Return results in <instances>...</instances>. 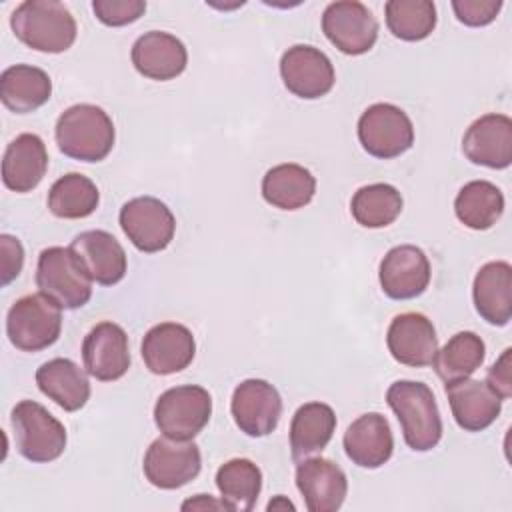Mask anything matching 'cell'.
<instances>
[{
	"instance_id": "cell-11",
	"label": "cell",
	"mask_w": 512,
	"mask_h": 512,
	"mask_svg": "<svg viewBox=\"0 0 512 512\" xmlns=\"http://www.w3.org/2000/svg\"><path fill=\"white\" fill-rule=\"evenodd\" d=\"M322 32L342 54L360 56L376 44L378 22L362 2L338 0L328 4L322 14Z\"/></svg>"
},
{
	"instance_id": "cell-23",
	"label": "cell",
	"mask_w": 512,
	"mask_h": 512,
	"mask_svg": "<svg viewBox=\"0 0 512 512\" xmlns=\"http://www.w3.org/2000/svg\"><path fill=\"white\" fill-rule=\"evenodd\" d=\"M344 452L360 468H380L394 452V438L388 420L380 412L358 416L344 432Z\"/></svg>"
},
{
	"instance_id": "cell-16",
	"label": "cell",
	"mask_w": 512,
	"mask_h": 512,
	"mask_svg": "<svg viewBox=\"0 0 512 512\" xmlns=\"http://www.w3.org/2000/svg\"><path fill=\"white\" fill-rule=\"evenodd\" d=\"M140 352L146 368L152 374L170 376L192 364L196 342L184 324L162 322L144 334Z\"/></svg>"
},
{
	"instance_id": "cell-24",
	"label": "cell",
	"mask_w": 512,
	"mask_h": 512,
	"mask_svg": "<svg viewBox=\"0 0 512 512\" xmlns=\"http://www.w3.org/2000/svg\"><path fill=\"white\" fill-rule=\"evenodd\" d=\"M48 170L46 144L38 134H18L4 150L2 182L8 190L26 194L32 192Z\"/></svg>"
},
{
	"instance_id": "cell-25",
	"label": "cell",
	"mask_w": 512,
	"mask_h": 512,
	"mask_svg": "<svg viewBox=\"0 0 512 512\" xmlns=\"http://www.w3.org/2000/svg\"><path fill=\"white\" fill-rule=\"evenodd\" d=\"M472 298L488 324L506 326L512 318V266L504 260L486 262L474 276Z\"/></svg>"
},
{
	"instance_id": "cell-40",
	"label": "cell",
	"mask_w": 512,
	"mask_h": 512,
	"mask_svg": "<svg viewBox=\"0 0 512 512\" xmlns=\"http://www.w3.org/2000/svg\"><path fill=\"white\" fill-rule=\"evenodd\" d=\"M190 508L192 510H208V508H224L226 510L224 502L210 498V494H196V498H190L182 504V510H190Z\"/></svg>"
},
{
	"instance_id": "cell-10",
	"label": "cell",
	"mask_w": 512,
	"mask_h": 512,
	"mask_svg": "<svg viewBox=\"0 0 512 512\" xmlns=\"http://www.w3.org/2000/svg\"><path fill=\"white\" fill-rule=\"evenodd\" d=\"M202 468L200 448L192 440L156 438L144 454V476L160 490H176L192 482Z\"/></svg>"
},
{
	"instance_id": "cell-15",
	"label": "cell",
	"mask_w": 512,
	"mask_h": 512,
	"mask_svg": "<svg viewBox=\"0 0 512 512\" xmlns=\"http://www.w3.org/2000/svg\"><path fill=\"white\" fill-rule=\"evenodd\" d=\"M86 372L100 382H114L130 368L128 334L116 322L96 324L82 342Z\"/></svg>"
},
{
	"instance_id": "cell-34",
	"label": "cell",
	"mask_w": 512,
	"mask_h": 512,
	"mask_svg": "<svg viewBox=\"0 0 512 512\" xmlns=\"http://www.w3.org/2000/svg\"><path fill=\"white\" fill-rule=\"evenodd\" d=\"M402 204V196L392 184L376 182L354 192L350 212L364 228H386L400 216Z\"/></svg>"
},
{
	"instance_id": "cell-4",
	"label": "cell",
	"mask_w": 512,
	"mask_h": 512,
	"mask_svg": "<svg viewBox=\"0 0 512 512\" xmlns=\"http://www.w3.org/2000/svg\"><path fill=\"white\" fill-rule=\"evenodd\" d=\"M36 286L40 294L48 296L64 310L82 308L92 296V278L70 246H50L40 252Z\"/></svg>"
},
{
	"instance_id": "cell-38",
	"label": "cell",
	"mask_w": 512,
	"mask_h": 512,
	"mask_svg": "<svg viewBox=\"0 0 512 512\" xmlns=\"http://www.w3.org/2000/svg\"><path fill=\"white\" fill-rule=\"evenodd\" d=\"M0 284L8 286L24 266V248L18 238L10 234L0 236Z\"/></svg>"
},
{
	"instance_id": "cell-29",
	"label": "cell",
	"mask_w": 512,
	"mask_h": 512,
	"mask_svg": "<svg viewBox=\"0 0 512 512\" xmlns=\"http://www.w3.org/2000/svg\"><path fill=\"white\" fill-rule=\"evenodd\" d=\"M316 178L300 164L272 166L262 178V198L280 210H300L314 198Z\"/></svg>"
},
{
	"instance_id": "cell-12",
	"label": "cell",
	"mask_w": 512,
	"mask_h": 512,
	"mask_svg": "<svg viewBox=\"0 0 512 512\" xmlns=\"http://www.w3.org/2000/svg\"><path fill=\"white\" fill-rule=\"evenodd\" d=\"M230 412L240 432L262 438L276 430L282 416V398L270 382L248 378L234 388Z\"/></svg>"
},
{
	"instance_id": "cell-20",
	"label": "cell",
	"mask_w": 512,
	"mask_h": 512,
	"mask_svg": "<svg viewBox=\"0 0 512 512\" xmlns=\"http://www.w3.org/2000/svg\"><path fill=\"white\" fill-rule=\"evenodd\" d=\"M70 250L86 274L100 286H114L126 276L128 258L122 244L106 230H86L74 236Z\"/></svg>"
},
{
	"instance_id": "cell-19",
	"label": "cell",
	"mask_w": 512,
	"mask_h": 512,
	"mask_svg": "<svg viewBox=\"0 0 512 512\" xmlns=\"http://www.w3.org/2000/svg\"><path fill=\"white\" fill-rule=\"evenodd\" d=\"M296 486L310 512H336L348 494L344 470L328 458H304L296 466Z\"/></svg>"
},
{
	"instance_id": "cell-18",
	"label": "cell",
	"mask_w": 512,
	"mask_h": 512,
	"mask_svg": "<svg viewBox=\"0 0 512 512\" xmlns=\"http://www.w3.org/2000/svg\"><path fill=\"white\" fill-rule=\"evenodd\" d=\"M386 346L396 362L410 368H424L436 356L438 336L432 320L424 314L402 312L388 326Z\"/></svg>"
},
{
	"instance_id": "cell-14",
	"label": "cell",
	"mask_w": 512,
	"mask_h": 512,
	"mask_svg": "<svg viewBox=\"0 0 512 512\" xmlns=\"http://www.w3.org/2000/svg\"><path fill=\"white\" fill-rule=\"evenodd\" d=\"M430 262L422 248L412 244L394 246L380 262L378 280L382 292L392 300H412L430 284Z\"/></svg>"
},
{
	"instance_id": "cell-17",
	"label": "cell",
	"mask_w": 512,
	"mask_h": 512,
	"mask_svg": "<svg viewBox=\"0 0 512 512\" xmlns=\"http://www.w3.org/2000/svg\"><path fill=\"white\" fill-rule=\"evenodd\" d=\"M464 156L478 166L504 170L512 164V120L506 114H484L462 138Z\"/></svg>"
},
{
	"instance_id": "cell-8",
	"label": "cell",
	"mask_w": 512,
	"mask_h": 512,
	"mask_svg": "<svg viewBox=\"0 0 512 512\" xmlns=\"http://www.w3.org/2000/svg\"><path fill=\"white\" fill-rule=\"evenodd\" d=\"M358 140L370 156L390 160L412 148L414 126L400 106L376 102L358 118Z\"/></svg>"
},
{
	"instance_id": "cell-32",
	"label": "cell",
	"mask_w": 512,
	"mask_h": 512,
	"mask_svg": "<svg viewBox=\"0 0 512 512\" xmlns=\"http://www.w3.org/2000/svg\"><path fill=\"white\" fill-rule=\"evenodd\" d=\"M486 358L484 340L470 330L454 334L432 360L436 376L448 384L472 376Z\"/></svg>"
},
{
	"instance_id": "cell-28",
	"label": "cell",
	"mask_w": 512,
	"mask_h": 512,
	"mask_svg": "<svg viewBox=\"0 0 512 512\" xmlns=\"http://www.w3.org/2000/svg\"><path fill=\"white\" fill-rule=\"evenodd\" d=\"M336 430V414L324 402L302 404L290 422V452L296 462L322 452Z\"/></svg>"
},
{
	"instance_id": "cell-36",
	"label": "cell",
	"mask_w": 512,
	"mask_h": 512,
	"mask_svg": "<svg viewBox=\"0 0 512 512\" xmlns=\"http://www.w3.org/2000/svg\"><path fill=\"white\" fill-rule=\"evenodd\" d=\"M92 10L104 26H126L146 12L144 0H94Z\"/></svg>"
},
{
	"instance_id": "cell-26",
	"label": "cell",
	"mask_w": 512,
	"mask_h": 512,
	"mask_svg": "<svg viewBox=\"0 0 512 512\" xmlns=\"http://www.w3.org/2000/svg\"><path fill=\"white\" fill-rule=\"evenodd\" d=\"M88 372L70 358H52L36 370V384L44 396L66 412L84 408L90 398Z\"/></svg>"
},
{
	"instance_id": "cell-39",
	"label": "cell",
	"mask_w": 512,
	"mask_h": 512,
	"mask_svg": "<svg viewBox=\"0 0 512 512\" xmlns=\"http://www.w3.org/2000/svg\"><path fill=\"white\" fill-rule=\"evenodd\" d=\"M510 356L512 350L506 348L502 352V356L490 366L488 374H486V382L488 386L502 398L508 400L512 396V364H510Z\"/></svg>"
},
{
	"instance_id": "cell-31",
	"label": "cell",
	"mask_w": 512,
	"mask_h": 512,
	"mask_svg": "<svg viewBox=\"0 0 512 512\" xmlns=\"http://www.w3.org/2000/svg\"><path fill=\"white\" fill-rule=\"evenodd\" d=\"M454 212L466 228L488 230L504 212V194L488 180H472L456 194Z\"/></svg>"
},
{
	"instance_id": "cell-5",
	"label": "cell",
	"mask_w": 512,
	"mask_h": 512,
	"mask_svg": "<svg viewBox=\"0 0 512 512\" xmlns=\"http://www.w3.org/2000/svg\"><path fill=\"white\" fill-rule=\"evenodd\" d=\"M12 430L16 436V450L22 458L44 464L60 458L66 448V428L42 404L22 400L10 414Z\"/></svg>"
},
{
	"instance_id": "cell-2",
	"label": "cell",
	"mask_w": 512,
	"mask_h": 512,
	"mask_svg": "<svg viewBox=\"0 0 512 512\" xmlns=\"http://www.w3.org/2000/svg\"><path fill=\"white\" fill-rule=\"evenodd\" d=\"M14 36L36 52H66L78 34L72 12L56 0H26L10 16Z\"/></svg>"
},
{
	"instance_id": "cell-30",
	"label": "cell",
	"mask_w": 512,
	"mask_h": 512,
	"mask_svg": "<svg viewBox=\"0 0 512 512\" xmlns=\"http://www.w3.org/2000/svg\"><path fill=\"white\" fill-rule=\"evenodd\" d=\"M216 488L226 510L250 512L262 490V472L248 458H232L218 468Z\"/></svg>"
},
{
	"instance_id": "cell-22",
	"label": "cell",
	"mask_w": 512,
	"mask_h": 512,
	"mask_svg": "<svg viewBox=\"0 0 512 512\" xmlns=\"http://www.w3.org/2000/svg\"><path fill=\"white\" fill-rule=\"evenodd\" d=\"M446 396L452 416L464 432L486 430L502 410V398L488 386L486 380L462 378L446 384Z\"/></svg>"
},
{
	"instance_id": "cell-33",
	"label": "cell",
	"mask_w": 512,
	"mask_h": 512,
	"mask_svg": "<svg viewBox=\"0 0 512 512\" xmlns=\"http://www.w3.org/2000/svg\"><path fill=\"white\" fill-rule=\"evenodd\" d=\"M100 202L96 184L78 172L60 176L48 190V210L56 218L80 220L90 216Z\"/></svg>"
},
{
	"instance_id": "cell-9",
	"label": "cell",
	"mask_w": 512,
	"mask_h": 512,
	"mask_svg": "<svg viewBox=\"0 0 512 512\" xmlns=\"http://www.w3.org/2000/svg\"><path fill=\"white\" fill-rule=\"evenodd\" d=\"M120 228L134 248L146 254L164 250L176 232L172 210L154 196H138L120 208Z\"/></svg>"
},
{
	"instance_id": "cell-27",
	"label": "cell",
	"mask_w": 512,
	"mask_h": 512,
	"mask_svg": "<svg viewBox=\"0 0 512 512\" xmlns=\"http://www.w3.org/2000/svg\"><path fill=\"white\" fill-rule=\"evenodd\" d=\"M52 96L50 76L30 64H14L0 74V100L16 114H28L44 106Z\"/></svg>"
},
{
	"instance_id": "cell-41",
	"label": "cell",
	"mask_w": 512,
	"mask_h": 512,
	"mask_svg": "<svg viewBox=\"0 0 512 512\" xmlns=\"http://www.w3.org/2000/svg\"><path fill=\"white\" fill-rule=\"evenodd\" d=\"M268 510H278V508H284V510H294V504L290 502V500H286V498H282V496H276L274 500H270L268 502V506H266Z\"/></svg>"
},
{
	"instance_id": "cell-3",
	"label": "cell",
	"mask_w": 512,
	"mask_h": 512,
	"mask_svg": "<svg viewBox=\"0 0 512 512\" xmlns=\"http://www.w3.org/2000/svg\"><path fill=\"white\" fill-rule=\"evenodd\" d=\"M56 144L68 158L80 162H100L114 146V122L96 104H74L66 108L54 128Z\"/></svg>"
},
{
	"instance_id": "cell-1",
	"label": "cell",
	"mask_w": 512,
	"mask_h": 512,
	"mask_svg": "<svg viewBox=\"0 0 512 512\" xmlns=\"http://www.w3.org/2000/svg\"><path fill=\"white\" fill-rule=\"evenodd\" d=\"M386 402L400 422L408 448L414 452H428L440 442L442 418L428 384L396 380L386 390Z\"/></svg>"
},
{
	"instance_id": "cell-35",
	"label": "cell",
	"mask_w": 512,
	"mask_h": 512,
	"mask_svg": "<svg viewBox=\"0 0 512 512\" xmlns=\"http://www.w3.org/2000/svg\"><path fill=\"white\" fill-rule=\"evenodd\" d=\"M386 26L404 42H420L436 28V6L430 0H388L384 4Z\"/></svg>"
},
{
	"instance_id": "cell-21",
	"label": "cell",
	"mask_w": 512,
	"mask_h": 512,
	"mask_svg": "<svg viewBox=\"0 0 512 512\" xmlns=\"http://www.w3.org/2000/svg\"><path fill=\"white\" fill-rule=\"evenodd\" d=\"M130 58L138 74L158 82L180 76L188 64V52L182 40L162 30L144 32L132 44Z\"/></svg>"
},
{
	"instance_id": "cell-13",
	"label": "cell",
	"mask_w": 512,
	"mask_h": 512,
	"mask_svg": "<svg viewBox=\"0 0 512 512\" xmlns=\"http://www.w3.org/2000/svg\"><path fill=\"white\" fill-rule=\"evenodd\" d=\"M280 76L288 92L304 100L326 96L334 82L336 72L330 58L308 44L290 46L280 58Z\"/></svg>"
},
{
	"instance_id": "cell-6",
	"label": "cell",
	"mask_w": 512,
	"mask_h": 512,
	"mask_svg": "<svg viewBox=\"0 0 512 512\" xmlns=\"http://www.w3.org/2000/svg\"><path fill=\"white\" fill-rule=\"evenodd\" d=\"M62 330V308L44 294L18 298L6 314V334L14 348L40 352L52 346Z\"/></svg>"
},
{
	"instance_id": "cell-7",
	"label": "cell",
	"mask_w": 512,
	"mask_h": 512,
	"mask_svg": "<svg viewBox=\"0 0 512 512\" xmlns=\"http://www.w3.org/2000/svg\"><path fill=\"white\" fill-rule=\"evenodd\" d=\"M212 416V396L196 384L174 386L162 392L154 404V422L162 436L192 440Z\"/></svg>"
},
{
	"instance_id": "cell-37",
	"label": "cell",
	"mask_w": 512,
	"mask_h": 512,
	"mask_svg": "<svg viewBox=\"0 0 512 512\" xmlns=\"http://www.w3.org/2000/svg\"><path fill=\"white\" fill-rule=\"evenodd\" d=\"M452 10L464 26L480 28L496 20L502 0H452Z\"/></svg>"
}]
</instances>
